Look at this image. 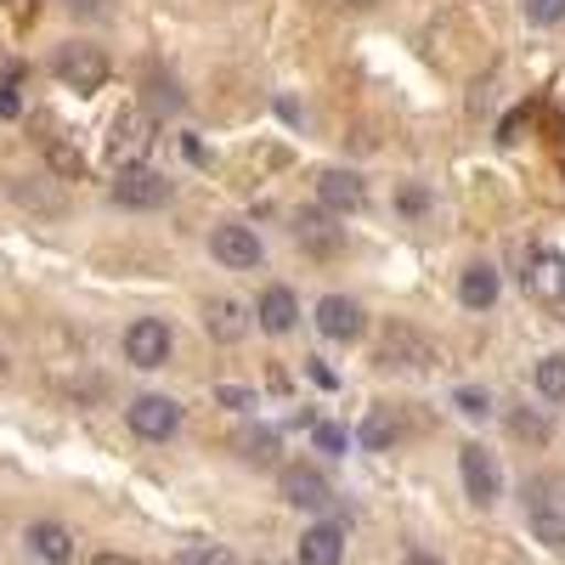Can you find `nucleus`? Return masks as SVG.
<instances>
[{"instance_id": "1", "label": "nucleus", "mask_w": 565, "mask_h": 565, "mask_svg": "<svg viewBox=\"0 0 565 565\" xmlns=\"http://www.w3.org/2000/svg\"><path fill=\"white\" fill-rule=\"evenodd\" d=\"M153 141H159V119L148 108H125L114 125H108V159L114 170H130L153 153Z\"/></svg>"}, {"instance_id": "2", "label": "nucleus", "mask_w": 565, "mask_h": 565, "mask_svg": "<svg viewBox=\"0 0 565 565\" xmlns=\"http://www.w3.org/2000/svg\"><path fill=\"white\" fill-rule=\"evenodd\" d=\"M108 74H114L108 52H103V45H90V40H74V45H63V52H57V79H63L68 90H79V97L103 90Z\"/></svg>"}, {"instance_id": "3", "label": "nucleus", "mask_w": 565, "mask_h": 565, "mask_svg": "<svg viewBox=\"0 0 565 565\" xmlns=\"http://www.w3.org/2000/svg\"><path fill=\"white\" fill-rule=\"evenodd\" d=\"M373 362L396 367V373H424V367L436 362V345L424 340L413 322H391L385 334H380V351H373Z\"/></svg>"}, {"instance_id": "4", "label": "nucleus", "mask_w": 565, "mask_h": 565, "mask_svg": "<svg viewBox=\"0 0 565 565\" xmlns=\"http://www.w3.org/2000/svg\"><path fill=\"white\" fill-rule=\"evenodd\" d=\"M458 476H463V492H469V503H476V509H492L503 498V469H498V458L481 441H463L458 447Z\"/></svg>"}, {"instance_id": "5", "label": "nucleus", "mask_w": 565, "mask_h": 565, "mask_svg": "<svg viewBox=\"0 0 565 565\" xmlns=\"http://www.w3.org/2000/svg\"><path fill=\"white\" fill-rule=\"evenodd\" d=\"M170 345H175V334H170V322L164 317H136L130 328H125V362L130 367H164L170 362Z\"/></svg>"}, {"instance_id": "6", "label": "nucleus", "mask_w": 565, "mask_h": 565, "mask_svg": "<svg viewBox=\"0 0 565 565\" xmlns=\"http://www.w3.org/2000/svg\"><path fill=\"white\" fill-rule=\"evenodd\" d=\"M125 424H130L141 441H170V436L181 430V402L148 391V396H136V402L125 407Z\"/></svg>"}, {"instance_id": "7", "label": "nucleus", "mask_w": 565, "mask_h": 565, "mask_svg": "<svg viewBox=\"0 0 565 565\" xmlns=\"http://www.w3.org/2000/svg\"><path fill=\"white\" fill-rule=\"evenodd\" d=\"M170 193H175L170 175H159L148 164H130L114 181V204H125V210H159V204H170Z\"/></svg>"}, {"instance_id": "8", "label": "nucleus", "mask_w": 565, "mask_h": 565, "mask_svg": "<svg viewBox=\"0 0 565 565\" xmlns=\"http://www.w3.org/2000/svg\"><path fill=\"white\" fill-rule=\"evenodd\" d=\"M362 328H367V317H362V306L351 295H322L317 300V334L322 340L351 345V340H362Z\"/></svg>"}, {"instance_id": "9", "label": "nucleus", "mask_w": 565, "mask_h": 565, "mask_svg": "<svg viewBox=\"0 0 565 565\" xmlns=\"http://www.w3.org/2000/svg\"><path fill=\"white\" fill-rule=\"evenodd\" d=\"M210 255L221 260V266H232V271H249V266H260V238H255V226H238V221H226V226H215L210 232Z\"/></svg>"}, {"instance_id": "10", "label": "nucleus", "mask_w": 565, "mask_h": 565, "mask_svg": "<svg viewBox=\"0 0 565 565\" xmlns=\"http://www.w3.org/2000/svg\"><path fill=\"white\" fill-rule=\"evenodd\" d=\"M277 487H282V498H289L295 509H328L334 503V487H328V476L311 469V463H289L277 476Z\"/></svg>"}, {"instance_id": "11", "label": "nucleus", "mask_w": 565, "mask_h": 565, "mask_svg": "<svg viewBox=\"0 0 565 565\" xmlns=\"http://www.w3.org/2000/svg\"><path fill=\"white\" fill-rule=\"evenodd\" d=\"M317 204H322L328 215H351V210L367 204V186H362L356 170H322V175H317Z\"/></svg>"}, {"instance_id": "12", "label": "nucleus", "mask_w": 565, "mask_h": 565, "mask_svg": "<svg viewBox=\"0 0 565 565\" xmlns=\"http://www.w3.org/2000/svg\"><path fill=\"white\" fill-rule=\"evenodd\" d=\"M526 289H532L543 306H559V300H565V255H559V249H532V260H526Z\"/></svg>"}, {"instance_id": "13", "label": "nucleus", "mask_w": 565, "mask_h": 565, "mask_svg": "<svg viewBox=\"0 0 565 565\" xmlns=\"http://www.w3.org/2000/svg\"><path fill=\"white\" fill-rule=\"evenodd\" d=\"M498 295H503V277H498V266H492V260L463 266V277H458V300H463L469 311H492V306H498Z\"/></svg>"}, {"instance_id": "14", "label": "nucleus", "mask_w": 565, "mask_h": 565, "mask_svg": "<svg viewBox=\"0 0 565 565\" xmlns=\"http://www.w3.org/2000/svg\"><path fill=\"white\" fill-rule=\"evenodd\" d=\"M204 334H210V340H221V345H238V340L249 334V306L215 295V300L204 306Z\"/></svg>"}, {"instance_id": "15", "label": "nucleus", "mask_w": 565, "mask_h": 565, "mask_svg": "<svg viewBox=\"0 0 565 565\" xmlns=\"http://www.w3.org/2000/svg\"><path fill=\"white\" fill-rule=\"evenodd\" d=\"M295 238L311 249V255H334L345 244V226H334V215L328 210H300L295 215Z\"/></svg>"}, {"instance_id": "16", "label": "nucleus", "mask_w": 565, "mask_h": 565, "mask_svg": "<svg viewBox=\"0 0 565 565\" xmlns=\"http://www.w3.org/2000/svg\"><path fill=\"white\" fill-rule=\"evenodd\" d=\"M295 317H300V300H295V289H282V282H271V289L260 295V306H255V322L266 328V334H289V328H295Z\"/></svg>"}, {"instance_id": "17", "label": "nucleus", "mask_w": 565, "mask_h": 565, "mask_svg": "<svg viewBox=\"0 0 565 565\" xmlns=\"http://www.w3.org/2000/svg\"><path fill=\"white\" fill-rule=\"evenodd\" d=\"M29 548H34L45 565H68V559H74V532L57 526V521H34V526H29Z\"/></svg>"}, {"instance_id": "18", "label": "nucleus", "mask_w": 565, "mask_h": 565, "mask_svg": "<svg viewBox=\"0 0 565 565\" xmlns=\"http://www.w3.org/2000/svg\"><path fill=\"white\" fill-rule=\"evenodd\" d=\"M340 554H345V532L340 526H311V532H300V565H340Z\"/></svg>"}, {"instance_id": "19", "label": "nucleus", "mask_w": 565, "mask_h": 565, "mask_svg": "<svg viewBox=\"0 0 565 565\" xmlns=\"http://www.w3.org/2000/svg\"><path fill=\"white\" fill-rule=\"evenodd\" d=\"M402 441V418L391 413V407H373L367 418H362V447L367 452H391Z\"/></svg>"}, {"instance_id": "20", "label": "nucleus", "mask_w": 565, "mask_h": 565, "mask_svg": "<svg viewBox=\"0 0 565 565\" xmlns=\"http://www.w3.org/2000/svg\"><path fill=\"white\" fill-rule=\"evenodd\" d=\"M532 385H537L548 402H565V356H559V351H554V356H537Z\"/></svg>"}, {"instance_id": "21", "label": "nucleus", "mask_w": 565, "mask_h": 565, "mask_svg": "<svg viewBox=\"0 0 565 565\" xmlns=\"http://www.w3.org/2000/svg\"><path fill=\"white\" fill-rule=\"evenodd\" d=\"M45 164H52V175H63V181L85 175V159H79V148H68V141H45Z\"/></svg>"}, {"instance_id": "22", "label": "nucleus", "mask_w": 565, "mask_h": 565, "mask_svg": "<svg viewBox=\"0 0 565 565\" xmlns=\"http://www.w3.org/2000/svg\"><path fill=\"white\" fill-rule=\"evenodd\" d=\"M532 532H537V543L565 548V514H554L548 503H537V509H532Z\"/></svg>"}, {"instance_id": "23", "label": "nucleus", "mask_w": 565, "mask_h": 565, "mask_svg": "<svg viewBox=\"0 0 565 565\" xmlns=\"http://www.w3.org/2000/svg\"><path fill=\"white\" fill-rule=\"evenodd\" d=\"M175 565H232V548L226 543H186L175 554Z\"/></svg>"}, {"instance_id": "24", "label": "nucleus", "mask_w": 565, "mask_h": 565, "mask_svg": "<svg viewBox=\"0 0 565 565\" xmlns=\"http://www.w3.org/2000/svg\"><path fill=\"white\" fill-rule=\"evenodd\" d=\"M509 430L521 436V441H532V447H543V441H548V418L521 407V413H509Z\"/></svg>"}, {"instance_id": "25", "label": "nucleus", "mask_w": 565, "mask_h": 565, "mask_svg": "<svg viewBox=\"0 0 565 565\" xmlns=\"http://www.w3.org/2000/svg\"><path fill=\"white\" fill-rule=\"evenodd\" d=\"M311 441H317V452H328V458H345V447H351L345 424H311Z\"/></svg>"}, {"instance_id": "26", "label": "nucleus", "mask_w": 565, "mask_h": 565, "mask_svg": "<svg viewBox=\"0 0 565 565\" xmlns=\"http://www.w3.org/2000/svg\"><path fill=\"white\" fill-rule=\"evenodd\" d=\"M521 7H526V23H537V29L565 23V0H521Z\"/></svg>"}, {"instance_id": "27", "label": "nucleus", "mask_w": 565, "mask_h": 565, "mask_svg": "<svg viewBox=\"0 0 565 565\" xmlns=\"http://www.w3.org/2000/svg\"><path fill=\"white\" fill-rule=\"evenodd\" d=\"M452 407H458L463 418H487V413H492V396L476 391V385H463V391H452Z\"/></svg>"}, {"instance_id": "28", "label": "nucleus", "mask_w": 565, "mask_h": 565, "mask_svg": "<svg viewBox=\"0 0 565 565\" xmlns=\"http://www.w3.org/2000/svg\"><path fill=\"white\" fill-rule=\"evenodd\" d=\"M244 458H249V463H271V458H277V436H271V430L244 436Z\"/></svg>"}, {"instance_id": "29", "label": "nucleus", "mask_w": 565, "mask_h": 565, "mask_svg": "<svg viewBox=\"0 0 565 565\" xmlns=\"http://www.w3.org/2000/svg\"><path fill=\"white\" fill-rule=\"evenodd\" d=\"M396 204H402V215H424V210H430V186H424V181H407L402 193H396Z\"/></svg>"}, {"instance_id": "30", "label": "nucleus", "mask_w": 565, "mask_h": 565, "mask_svg": "<svg viewBox=\"0 0 565 565\" xmlns=\"http://www.w3.org/2000/svg\"><path fill=\"white\" fill-rule=\"evenodd\" d=\"M215 402H221V407H232V413H249V407H255V391H244V385H221V391H215Z\"/></svg>"}, {"instance_id": "31", "label": "nucleus", "mask_w": 565, "mask_h": 565, "mask_svg": "<svg viewBox=\"0 0 565 565\" xmlns=\"http://www.w3.org/2000/svg\"><path fill=\"white\" fill-rule=\"evenodd\" d=\"M526 125H532V114H526V108H514V114H509V119L498 125V141H509V148H514V141H521V130H526Z\"/></svg>"}, {"instance_id": "32", "label": "nucleus", "mask_w": 565, "mask_h": 565, "mask_svg": "<svg viewBox=\"0 0 565 565\" xmlns=\"http://www.w3.org/2000/svg\"><path fill=\"white\" fill-rule=\"evenodd\" d=\"M153 108H170V114L181 108V90H175V79H159V74H153Z\"/></svg>"}, {"instance_id": "33", "label": "nucleus", "mask_w": 565, "mask_h": 565, "mask_svg": "<svg viewBox=\"0 0 565 565\" xmlns=\"http://www.w3.org/2000/svg\"><path fill=\"white\" fill-rule=\"evenodd\" d=\"M68 12H74V18H103L108 0H68Z\"/></svg>"}, {"instance_id": "34", "label": "nucleus", "mask_w": 565, "mask_h": 565, "mask_svg": "<svg viewBox=\"0 0 565 565\" xmlns=\"http://www.w3.org/2000/svg\"><path fill=\"white\" fill-rule=\"evenodd\" d=\"M18 85H0V119H18Z\"/></svg>"}, {"instance_id": "35", "label": "nucleus", "mask_w": 565, "mask_h": 565, "mask_svg": "<svg viewBox=\"0 0 565 565\" xmlns=\"http://www.w3.org/2000/svg\"><path fill=\"white\" fill-rule=\"evenodd\" d=\"M90 565H136V559H130V554H114V548H108V554H97Z\"/></svg>"}, {"instance_id": "36", "label": "nucleus", "mask_w": 565, "mask_h": 565, "mask_svg": "<svg viewBox=\"0 0 565 565\" xmlns=\"http://www.w3.org/2000/svg\"><path fill=\"white\" fill-rule=\"evenodd\" d=\"M407 565H447V559H436V554H407Z\"/></svg>"}, {"instance_id": "37", "label": "nucleus", "mask_w": 565, "mask_h": 565, "mask_svg": "<svg viewBox=\"0 0 565 565\" xmlns=\"http://www.w3.org/2000/svg\"><path fill=\"white\" fill-rule=\"evenodd\" d=\"M345 7H373V0H345Z\"/></svg>"}, {"instance_id": "38", "label": "nucleus", "mask_w": 565, "mask_h": 565, "mask_svg": "<svg viewBox=\"0 0 565 565\" xmlns=\"http://www.w3.org/2000/svg\"><path fill=\"white\" fill-rule=\"evenodd\" d=\"M7 367H12V362H7V351H0V373H7Z\"/></svg>"}]
</instances>
